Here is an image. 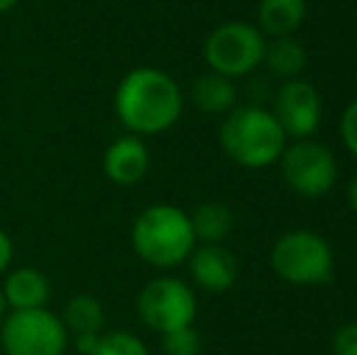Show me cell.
<instances>
[{
    "label": "cell",
    "mask_w": 357,
    "mask_h": 355,
    "mask_svg": "<svg viewBox=\"0 0 357 355\" xmlns=\"http://www.w3.org/2000/svg\"><path fill=\"white\" fill-rule=\"evenodd\" d=\"M219 139L226 156L243 168L273 166L287 149L284 129L273 112L258 105L231 109L221 124Z\"/></svg>",
    "instance_id": "3957f363"
},
{
    "label": "cell",
    "mask_w": 357,
    "mask_h": 355,
    "mask_svg": "<svg viewBox=\"0 0 357 355\" xmlns=\"http://www.w3.org/2000/svg\"><path fill=\"white\" fill-rule=\"evenodd\" d=\"M149 166H151L149 146H146L144 139L137 137V134H127V137L114 139L102 156L105 176H107L109 183L122 185V188L142 183L146 173H149Z\"/></svg>",
    "instance_id": "30bf717a"
},
{
    "label": "cell",
    "mask_w": 357,
    "mask_h": 355,
    "mask_svg": "<svg viewBox=\"0 0 357 355\" xmlns=\"http://www.w3.org/2000/svg\"><path fill=\"white\" fill-rule=\"evenodd\" d=\"M348 195H350V204H353V209L357 212V173H355V178H353V183H350Z\"/></svg>",
    "instance_id": "cb8c5ba5"
},
{
    "label": "cell",
    "mask_w": 357,
    "mask_h": 355,
    "mask_svg": "<svg viewBox=\"0 0 357 355\" xmlns=\"http://www.w3.org/2000/svg\"><path fill=\"white\" fill-rule=\"evenodd\" d=\"M263 61L273 71V76L291 81L296 78L306 66V52L296 39L291 37H275L270 44H265Z\"/></svg>",
    "instance_id": "2e32d148"
},
{
    "label": "cell",
    "mask_w": 357,
    "mask_h": 355,
    "mask_svg": "<svg viewBox=\"0 0 357 355\" xmlns=\"http://www.w3.org/2000/svg\"><path fill=\"white\" fill-rule=\"evenodd\" d=\"M8 302H5V294H3V287H0V322L5 319V314H8Z\"/></svg>",
    "instance_id": "484cf974"
},
{
    "label": "cell",
    "mask_w": 357,
    "mask_h": 355,
    "mask_svg": "<svg viewBox=\"0 0 357 355\" xmlns=\"http://www.w3.org/2000/svg\"><path fill=\"white\" fill-rule=\"evenodd\" d=\"M340 137H343L348 151L357 158V100L345 107L343 119H340Z\"/></svg>",
    "instance_id": "ffe728a7"
},
{
    "label": "cell",
    "mask_w": 357,
    "mask_h": 355,
    "mask_svg": "<svg viewBox=\"0 0 357 355\" xmlns=\"http://www.w3.org/2000/svg\"><path fill=\"white\" fill-rule=\"evenodd\" d=\"M273 268L291 285H321L333 275V251L328 241L314 232H289L273 246Z\"/></svg>",
    "instance_id": "5b68a950"
},
{
    "label": "cell",
    "mask_w": 357,
    "mask_h": 355,
    "mask_svg": "<svg viewBox=\"0 0 357 355\" xmlns=\"http://www.w3.org/2000/svg\"><path fill=\"white\" fill-rule=\"evenodd\" d=\"M306 17V0H260L258 22L270 37H291Z\"/></svg>",
    "instance_id": "4fadbf2b"
},
{
    "label": "cell",
    "mask_w": 357,
    "mask_h": 355,
    "mask_svg": "<svg viewBox=\"0 0 357 355\" xmlns=\"http://www.w3.org/2000/svg\"><path fill=\"white\" fill-rule=\"evenodd\" d=\"M61 322L66 326L68 336L78 333H102L105 326V307L100 304L98 297L88 292L73 294L66 302L61 314Z\"/></svg>",
    "instance_id": "9a60e30c"
},
{
    "label": "cell",
    "mask_w": 357,
    "mask_h": 355,
    "mask_svg": "<svg viewBox=\"0 0 357 355\" xmlns=\"http://www.w3.org/2000/svg\"><path fill=\"white\" fill-rule=\"evenodd\" d=\"M190 224L197 241L204 243H221L229 236L231 227H234V217L226 204L219 202H204L190 214Z\"/></svg>",
    "instance_id": "e0dca14e"
},
{
    "label": "cell",
    "mask_w": 357,
    "mask_h": 355,
    "mask_svg": "<svg viewBox=\"0 0 357 355\" xmlns=\"http://www.w3.org/2000/svg\"><path fill=\"white\" fill-rule=\"evenodd\" d=\"M190 214L175 204H151L132 224V248L153 268H175L195 251Z\"/></svg>",
    "instance_id": "7a4b0ae2"
},
{
    "label": "cell",
    "mask_w": 357,
    "mask_h": 355,
    "mask_svg": "<svg viewBox=\"0 0 357 355\" xmlns=\"http://www.w3.org/2000/svg\"><path fill=\"white\" fill-rule=\"evenodd\" d=\"M10 312L20 309H42L52 299V282L39 268L24 266L5 273V282L0 285Z\"/></svg>",
    "instance_id": "7c38bea8"
},
{
    "label": "cell",
    "mask_w": 357,
    "mask_h": 355,
    "mask_svg": "<svg viewBox=\"0 0 357 355\" xmlns=\"http://www.w3.org/2000/svg\"><path fill=\"white\" fill-rule=\"evenodd\" d=\"M265 39L260 29L245 22H224L204 42V59L214 73L238 78L263 63Z\"/></svg>",
    "instance_id": "8992f818"
},
{
    "label": "cell",
    "mask_w": 357,
    "mask_h": 355,
    "mask_svg": "<svg viewBox=\"0 0 357 355\" xmlns=\"http://www.w3.org/2000/svg\"><path fill=\"white\" fill-rule=\"evenodd\" d=\"M183 105L178 81L153 66L132 68L114 90V114L137 137L168 132L183 114Z\"/></svg>",
    "instance_id": "6da1fadb"
},
{
    "label": "cell",
    "mask_w": 357,
    "mask_h": 355,
    "mask_svg": "<svg viewBox=\"0 0 357 355\" xmlns=\"http://www.w3.org/2000/svg\"><path fill=\"white\" fill-rule=\"evenodd\" d=\"M15 258V246L13 239L8 236L5 229H0V275H5L10 270V263Z\"/></svg>",
    "instance_id": "7402d4cb"
},
{
    "label": "cell",
    "mask_w": 357,
    "mask_h": 355,
    "mask_svg": "<svg viewBox=\"0 0 357 355\" xmlns=\"http://www.w3.org/2000/svg\"><path fill=\"white\" fill-rule=\"evenodd\" d=\"M280 161H282V173L289 188L304 197H321L333 188L338 178L333 153L316 142L301 139L291 144L284 149Z\"/></svg>",
    "instance_id": "ba28073f"
},
{
    "label": "cell",
    "mask_w": 357,
    "mask_h": 355,
    "mask_svg": "<svg viewBox=\"0 0 357 355\" xmlns=\"http://www.w3.org/2000/svg\"><path fill=\"white\" fill-rule=\"evenodd\" d=\"M71 343L61 317L42 309L8 312L0 322V348L5 355H63Z\"/></svg>",
    "instance_id": "277c9868"
},
{
    "label": "cell",
    "mask_w": 357,
    "mask_h": 355,
    "mask_svg": "<svg viewBox=\"0 0 357 355\" xmlns=\"http://www.w3.org/2000/svg\"><path fill=\"white\" fill-rule=\"evenodd\" d=\"M199 333L195 326H183L175 331L163 333V351L165 355H199Z\"/></svg>",
    "instance_id": "d6986e66"
},
{
    "label": "cell",
    "mask_w": 357,
    "mask_h": 355,
    "mask_svg": "<svg viewBox=\"0 0 357 355\" xmlns=\"http://www.w3.org/2000/svg\"><path fill=\"white\" fill-rule=\"evenodd\" d=\"M195 107L202 109L207 114H224L229 109H234L236 105V86L231 83V78L221 76V73H204L192 83L190 90Z\"/></svg>",
    "instance_id": "5bb4252c"
},
{
    "label": "cell",
    "mask_w": 357,
    "mask_h": 355,
    "mask_svg": "<svg viewBox=\"0 0 357 355\" xmlns=\"http://www.w3.org/2000/svg\"><path fill=\"white\" fill-rule=\"evenodd\" d=\"M190 273L207 292H226L238 278V263L221 243H204L190 253Z\"/></svg>",
    "instance_id": "8fae6325"
},
{
    "label": "cell",
    "mask_w": 357,
    "mask_h": 355,
    "mask_svg": "<svg viewBox=\"0 0 357 355\" xmlns=\"http://www.w3.org/2000/svg\"><path fill=\"white\" fill-rule=\"evenodd\" d=\"M17 3H20V0H0V15H5V13H10L13 8H17Z\"/></svg>",
    "instance_id": "d4e9b609"
},
{
    "label": "cell",
    "mask_w": 357,
    "mask_h": 355,
    "mask_svg": "<svg viewBox=\"0 0 357 355\" xmlns=\"http://www.w3.org/2000/svg\"><path fill=\"white\" fill-rule=\"evenodd\" d=\"M98 338H100V333H78V336H73L75 351L80 355H93L95 346H98Z\"/></svg>",
    "instance_id": "603a6c76"
},
{
    "label": "cell",
    "mask_w": 357,
    "mask_h": 355,
    "mask_svg": "<svg viewBox=\"0 0 357 355\" xmlns=\"http://www.w3.org/2000/svg\"><path fill=\"white\" fill-rule=\"evenodd\" d=\"M333 355H357V322L345 324L335 331Z\"/></svg>",
    "instance_id": "44dd1931"
},
{
    "label": "cell",
    "mask_w": 357,
    "mask_h": 355,
    "mask_svg": "<svg viewBox=\"0 0 357 355\" xmlns=\"http://www.w3.org/2000/svg\"><path fill=\"white\" fill-rule=\"evenodd\" d=\"M93 355H151V353L137 333L107 331V333H100Z\"/></svg>",
    "instance_id": "ac0fdd59"
},
{
    "label": "cell",
    "mask_w": 357,
    "mask_h": 355,
    "mask_svg": "<svg viewBox=\"0 0 357 355\" xmlns=\"http://www.w3.org/2000/svg\"><path fill=\"white\" fill-rule=\"evenodd\" d=\"M137 309L146 326L163 336L175 328L192 326L197 317V299L188 282L163 275V278L151 280L142 289Z\"/></svg>",
    "instance_id": "52a82bcc"
},
{
    "label": "cell",
    "mask_w": 357,
    "mask_h": 355,
    "mask_svg": "<svg viewBox=\"0 0 357 355\" xmlns=\"http://www.w3.org/2000/svg\"><path fill=\"white\" fill-rule=\"evenodd\" d=\"M275 119L284 129L287 137L306 139L319 129L321 98L316 88L299 78L284 81L275 95Z\"/></svg>",
    "instance_id": "9c48e42d"
}]
</instances>
